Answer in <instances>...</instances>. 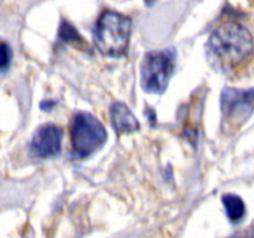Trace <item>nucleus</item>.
I'll return each mask as SVG.
<instances>
[{
    "label": "nucleus",
    "mask_w": 254,
    "mask_h": 238,
    "mask_svg": "<svg viewBox=\"0 0 254 238\" xmlns=\"http://www.w3.org/2000/svg\"><path fill=\"white\" fill-rule=\"evenodd\" d=\"M208 50L221 66L232 68L252 56L253 37L245 26L238 22L228 21L212 32Z\"/></svg>",
    "instance_id": "f257e3e1"
},
{
    "label": "nucleus",
    "mask_w": 254,
    "mask_h": 238,
    "mask_svg": "<svg viewBox=\"0 0 254 238\" xmlns=\"http://www.w3.org/2000/svg\"><path fill=\"white\" fill-rule=\"evenodd\" d=\"M131 21L128 16L113 10H104L94 27V44L106 56H122L128 49Z\"/></svg>",
    "instance_id": "f03ea898"
},
{
    "label": "nucleus",
    "mask_w": 254,
    "mask_h": 238,
    "mask_svg": "<svg viewBox=\"0 0 254 238\" xmlns=\"http://www.w3.org/2000/svg\"><path fill=\"white\" fill-rule=\"evenodd\" d=\"M107 140L103 124L89 113H78L71 128V141L73 150L79 158H86L98 150Z\"/></svg>",
    "instance_id": "7ed1b4c3"
},
{
    "label": "nucleus",
    "mask_w": 254,
    "mask_h": 238,
    "mask_svg": "<svg viewBox=\"0 0 254 238\" xmlns=\"http://www.w3.org/2000/svg\"><path fill=\"white\" fill-rule=\"evenodd\" d=\"M174 71L173 57L166 51H151L141 64V86L150 93H163Z\"/></svg>",
    "instance_id": "20e7f679"
},
{
    "label": "nucleus",
    "mask_w": 254,
    "mask_h": 238,
    "mask_svg": "<svg viewBox=\"0 0 254 238\" xmlns=\"http://www.w3.org/2000/svg\"><path fill=\"white\" fill-rule=\"evenodd\" d=\"M221 109L225 120L232 125H241L254 109V89L241 91L226 88L221 96Z\"/></svg>",
    "instance_id": "39448f33"
},
{
    "label": "nucleus",
    "mask_w": 254,
    "mask_h": 238,
    "mask_svg": "<svg viewBox=\"0 0 254 238\" xmlns=\"http://www.w3.org/2000/svg\"><path fill=\"white\" fill-rule=\"evenodd\" d=\"M64 131L55 124H44L35 131L31 141V150L39 158L56 155L61 148Z\"/></svg>",
    "instance_id": "423d86ee"
},
{
    "label": "nucleus",
    "mask_w": 254,
    "mask_h": 238,
    "mask_svg": "<svg viewBox=\"0 0 254 238\" xmlns=\"http://www.w3.org/2000/svg\"><path fill=\"white\" fill-rule=\"evenodd\" d=\"M111 119L118 134L131 133L139 129V121L130 109L121 102H114L111 107Z\"/></svg>",
    "instance_id": "0eeeda50"
},
{
    "label": "nucleus",
    "mask_w": 254,
    "mask_h": 238,
    "mask_svg": "<svg viewBox=\"0 0 254 238\" xmlns=\"http://www.w3.org/2000/svg\"><path fill=\"white\" fill-rule=\"evenodd\" d=\"M222 202L225 205L226 213L232 222H238L246 213V205L242 198L237 195L227 193L222 196Z\"/></svg>",
    "instance_id": "6e6552de"
},
{
    "label": "nucleus",
    "mask_w": 254,
    "mask_h": 238,
    "mask_svg": "<svg viewBox=\"0 0 254 238\" xmlns=\"http://www.w3.org/2000/svg\"><path fill=\"white\" fill-rule=\"evenodd\" d=\"M59 35H60V39L64 40V41L66 42H69V44H77V46H82V45H84L83 39L79 36L77 30L67 21H62L61 26H60Z\"/></svg>",
    "instance_id": "1a4fd4ad"
},
{
    "label": "nucleus",
    "mask_w": 254,
    "mask_h": 238,
    "mask_svg": "<svg viewBox=\"0 0 254 238\" xmlns=\"http://www.w3.org/2000/svg\"><path fill=\"white\" fill-rule=\"evenodd\" d=\"M11 60V51L7 44L0 41V71L6 68Z\"/></svg>",
    "instance_id": "9d476101"
},
{
    "label": "nucleus",
    "mask_w": 254,
    "mask_h": 238,
    "mask_svg": "<svg viewBox=\"0 0 254 238\" xmlns=\"http://www.w3.org/2000/svg\"><path fill=\"white\" fill-rule=\"evenodd\" d=\"M144 1H145V4H148V5H151V4H153L154 1H155V0H144Z\"/></svg>",
    "instance_id": "9b49d317"
}]
</instances>
